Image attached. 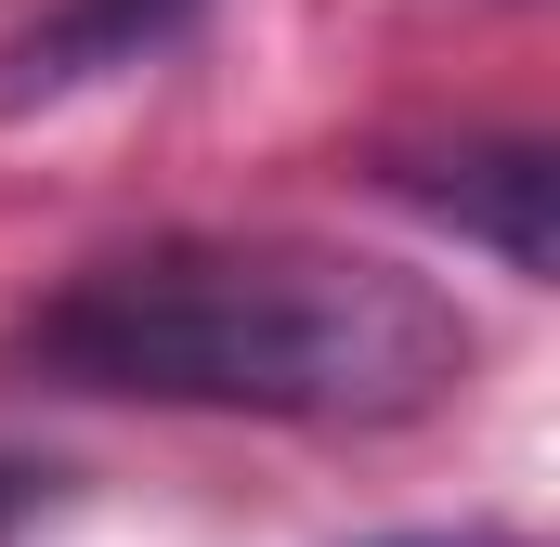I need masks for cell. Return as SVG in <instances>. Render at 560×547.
<instances>
[{"label": "cell", "mask_w": 560, "mask_h": 547, "mask_svg": "<svg viewBox=\"0 0 560 547\" xmlns=\"http://www.w3.org/2000/svg\"><path fill=\"white\" fill-rule=\"evenodd\" d=\"M392 196H418L430 222H456V235H482L495 261L522 274V287H548V143H456V156H392Z\"/></svg>", "instance_id": "2"}, {"label": "cell", "mask_w": 560, "mask_h": 547, "mask_svg": "<svg viewBox=\"0 0 560 547\" xmlns=\"http://www.w3.org/2000/svg\"><path fill=\"white\" fill-rule=\"evenodd\" d=\"M39 496H52V469H26V456H0V535H13V522H26Z\"/></svg>", "instance_id": "4"}, {"label": "cell", "mask_w": 560, "mask_h": 547, "mask_svg": "<svg viewBox=\"0 0 560 547\" xmlns=\"http://www.w3.org/2000/svg\"><path fill=\"white\" fill-rule=\"evenodd\" d=\"M392 547H495V535H392Z\"/></svg>", "instance_id": "5"}, {"label": "cell", "mask_w": 560, "mask_h": 547, "mask_svg": "<svg viewBox=\"0 0 560 547\" xmlns=\"http://www.w3.org/2000/svg\"><path fill=\"white\" fill-rule=\"evenodd\" d=\"M209 0H52L39 26H13V53H0V105H52V92H92V79H118L143 66L156 39H183Z\"/></svg>", "instance_id": "3"}, {"label": "cell", "mask_w": 560, "mask_h": 547, "mask_svg": "<svg viewBox=\"0 0 560 547\" xmlns=\"http://www.w3.org/2000/svg\"><path fill=\"white\" fill-rule=\"evenodd\" d=\"M13 352L52 392L392 430L469 379V313L430 274L300 248V235H156V248L66 274Z\"/></svg>", "instance_id": "1"}]
</instances>
